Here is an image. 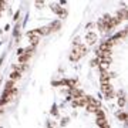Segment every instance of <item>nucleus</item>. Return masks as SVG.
Returning <instances> with one entry per match:
<instances>
[{
    "label": "nucleus",
    "mask_w": 128,
    "mask_h": 128,
    "mask_svg": "<svg viewBox=\"0 0 128 128\" xmlns=\"http://www.w3.org/2000/svg\"><path fill=\"white\" fill-rule=\"evenodd\" d=\"M101 90H102V92L105 94L107 98H112L114 91H112V87L110 86V82H102V84H101Z\"/></svg>",
    "instance_id": "f257e3e1"
},
{
    "label": "nucleus",
    "mask_w": 128,
    "mask_h": 128,
    "mask_svg": "<svg viewBox=\"0 0 128 128\" xmlns=\"http://www.w3.org/2000/svg\"><path fill=\"white\" fill-rule=\"evenodd\" d=\"M37 33L36 30H33V32H28V37H30V43H32V46L36 47L38 44V36H36Z\"/></svg>",
    "instance_id": "f03ea898"
},
{
    "label": "nucleus",
    "mask_w": 128,
    "mask_h": 128,
    "mask_svg": "<svg viewBox=\"0 0 128 128\" xmlns=\"http://www.w3.org/2000/svg\"><path fill=\"white\" fill-rule=\"evenodd\" d=\"M51 9H53V12H54V13L60 14V16H63V17L66 16V14H67V12H66V10H63L61 7H57L56 4H53V6H51Z\"/></svg>",
    "instance_id": "7ed1b4c3"
},
{
    "label": "nucleus",
    "mask_w": 128,
    "mask_h": 128,
    "mask_svg": "<svg viewBox=\"0 0 128 128\" xmlns=\"http://www.w3.org/2000/svg\"><path fill=\"white\" fill-rule=\"evenodd\" d=\"M81 97H82L81 90H71V96H70V98H81Z\"/></svg>",
    "instance_id": "20e7f679"
},
{
    "label": "nucleus",
    "mask_w": 128,
    "mask_h": 128,
    "mask_svg": "<svg viewBox=\"0 0 128 128\" xmlns=\"http://www.w3.org/2000/svg\"><path fill=\"white\" fill-rule=\"evenodd\" d=\"M80 57H81V56H80V53H78L77 50H73L71 54H70V60H71V61H77Z\"/></svg>",
    "instance_id": "39448f33"
},
{
    "label": "nucleus",
    "mask_w": 128,
    "mask_h": 128,
    "mask_svg": "<svg viewBox=\"0 0 128 128\" xmlns=\"http://www.w3.org/2000/svg\"><path fill=\"white\" fill-rule=\"evenodd\" d=\"M117 18L118 20H122V18H127V9H121L117 13Z\"/></svg>",
    "instance_id": "423d86ee"
},
{
    "label": "nucleus",
    "mask_w": 128,
    "mask_h": 128,
    "mask_svg": "<svg viewBox=\"0 0 128 128\" xmlns=\"http://www.w3.org/2000/svg\"><path fill=\"white\" fill-rule=\"evenodd\" d=\"M96 34H92V33H88L87 34V41L88 43H90V44H92V43H94V41H96Z\"/></svg>",
    "instance_id": "0eeeda50"
},
{
    "label": "nucleus",
    "mask_w": 128,
    "mask_h": 128,
    "mask_svg": "<svg viewBox=\"0 0 128 128\" xmlns=\"http://www.w3.org/2000/svg\"><path fill=\"white\" fill-rule=\"evenodd\" d=\"M60 26H61V24H60V22H53V23H51V26H50L51 32H53V30H58Z\"/></svg>",
    "instance_id": "6e6552de"
},
{
    "label": "nucleus",
    "mask_w": 128,
    "mask_h": 128,
    "mask_svg": "<svg viewBox=\"0 0 128 128\" xmlns=\"http://www.w3.org/2000/svg\"><path fill=\"white\" fill-rule=\"evenodd\" d=\"M96 114H97V118H105V114H104V111L101 110V108H98V110L96 111Z\"/></svg>",
    "instance_id": "1a4fd4ad"
},
{
    "label": "nucleus",
    "mask_w": 128,
    "mask_h": 128,
    "mask_svg": "<svg viewBox=\"0 0 128 128\" xmlns=\"http://www.w3.org/2000/svg\"><path fill=\"white\" fill-rule=\"evenodd\" d=\"M20 76H22L20 73H17V71H13V73H12V76H10V77H12V81H14V80L20 78Z\"/></svg>",
    "instance_id": "9d476101"
},
{
    "label": "nucleus",
    "mask_w": 128,
    "mask_h": 128,
    "mask_svg": "<svg viewBox=\"0 0 128 128\" xmlns=\"http://www.w3.org/2000/svg\"><path fill=\"white\" fill-rule=\"evenodd\" d=\"M28 57H30V56H28V54H24V56H20V63H26V61H27V60H28Z\"/></svg>",
    "instance_id": "9b49d317"
},
{
    "label": "nucleus",
    "mask_w": 128,
    "mask_h": 128,
    "mask_svg": "<svg viewBox=\"0 0 128 128\" xmlns=\"http://www.w3.org/2000/svg\"><path fill=\"white\" fill-rule=\"evenodd\" d=\"M13 86H14V81H9L6 84V90H13Z\"/></svg>",
    "instance_id": "f8f14e48"
},
{
    "label": "nucleus",
    "mask_w": 128,
    "mask_h": 128,
    "mask_svg": "<svg viewBox=\"0 0 128 128\" xmlns=\"http://www.w3.org/2000/svg\"><path fill=\"white\" fill-rule=\"evenodd\" d=\"M118 105H120V107H124V105H125V98H124V97H120Z\"/></svg>",
    "instance_id": "ddd939ff"
},
{
    "label": "nucleus",
    "mask_w": 128,
    "mask_h": 128,
    "mask_svg": "<svg viewBox=\"0 0 128 128\" xmlns=\"http://www.w3.org/2000/svg\"><path fill=\"white\" fill-rule=\"evenodd\" d=\"M118 118L125 121V120H127V114H125V112H118Z\"/></svg>",
    "instance_id": "4468645a"
},
{
    "label": "nucleus",
    "mask_w": 128,
    "mask_h": 128,
    "mask_svg": "<svg viewBox=\"0 0 128 128\" xmlns=\"http://www.w3.org/2000/svg\"><path fill=\"white\" fill-rule=\"evenodd\" d=\"M97 64H98V60H91V66H97Z\"/></svg>",
    "instance_id": "2eb2a0df"
}]
</instances>
